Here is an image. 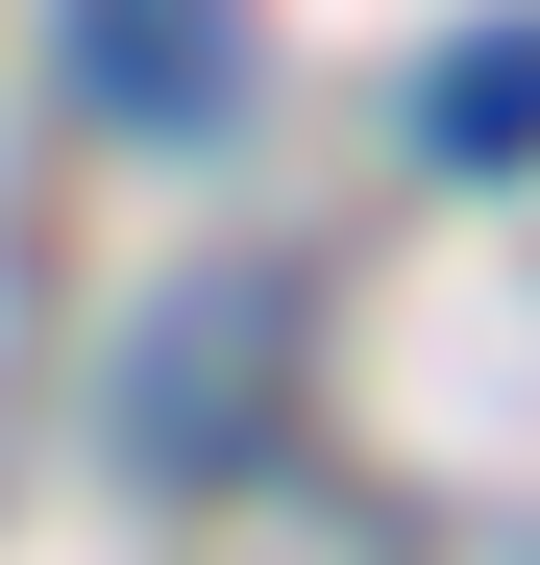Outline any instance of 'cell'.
<instances>
[{
  "label": "cell",
  "instance_id": "1",
  "mask_svg": "<svg viewBox=\"0 0 540 565\" xmlns=\"http://www.w3.org/2000/svg\"><path fill=\"white\" fill-rule=\"evenodd\" d=\"M74 74L123 124H222L246 99V0H74Z\"/></svg>",
  "mask_w": 540,
  "mask_h": 565
},
{
  "label": "cell",
  "instance_id": "2",
  "mask_svg": "<svg viewBox=\"0 0 540 565\" xmlns=\"http://www.w3.org/2000/svg\"><path fill=\"white\" fill-rule=\"evenodd\" d=\"M418 148L442 172H540V25H467V50H442L418 74Z\"/></svg>",
  "mask_w": 540,
  "mask_h": 565
}]
</instances>
